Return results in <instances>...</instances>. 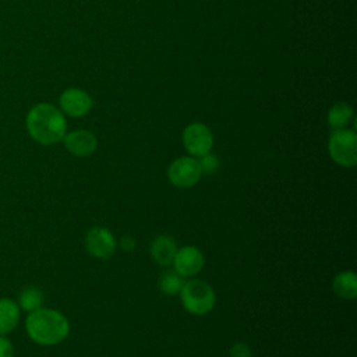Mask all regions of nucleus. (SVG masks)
I'll return each mask as SVG.
<instances>
[{
  "label": "nucleus",
  "mask_w": 357,
  "mask_h": 357,
  "mask_svg": "<svg viewBox=\"0 0 357 357\" xmlns=\"http://www.w3.org/2000/svg\"><path fill=\"white\" fill-rule=\"evenodd\" d=\"M230 357H251V349L243 342L234 343L229 350Z\"/></svg>",
  "instance_id": "a211bd4d"
},
{
  "label": "nucleus",
  "mask_w": 357,
  "mask_h": 357,
  "mask_svg": "<svg viewBox=\"0 0 357 357\" xmlns=\"http://www.w3.org/2000/svg\"><path fill=\"white\" fill-rule=\"evenodd\" d=\"M0 357H14V346L3 335H0Z\"/></svg>",
  "instance_id": "6ab92c4d"
},
{
  "label": "nucleus",
  "mask_w": 357,
  "mask_h": 357,
  "mask_svg": "<svg viewBox=\"0 0 357 357\" xmlns=\"http://www.w3.org/2000/svg\"><path fill=\"white\" fill-rule=\"evenodd\" d=\"M198 163H199V167H201V172L202 173H206V174H213L218 172L219 169V159L215 153L212 152H208L202 156H199L198 159Z\"/></svg>",
  "instance_id": "f3484780"
},
{
  "label": "nucleus",
  "mask_w": 357,
  "mask_h": 357,
  "mask_svg": "<svg viewBox=\"0 0 357 357\" xmlns=\"http://www.w3.org/2000/svg\"><path fill=\"white\" fill-rule=\"evenodd\" d=\"M149 251H151L152 259L156 264L162 266H169L173 262L174 254L177 251V245L172 236L160 234L152 241Z\"/></svg>",
  "instance_id": "9b49d317"
},
{
  "label": "nucleus",
  "mask_w": 357,
  "mask_h": 357,
  "mask_svg": "<svg viewBox=\"0 0 357 357\" xmlns=\"http://www.w3.org/2000/svg\"><path fill=\"white\" fill-rule=\"evenodd\" d=\"M25 329L29 339L39 346H56L70 333L68 319L57 310L40 307L28 314Z\"/></svg>",
  "instance_id": "f03ea898"
},
{
  "label": "nucleus",
  "mask_w": 357,
  "mask_h": 357,
  "mask_svg": "<svg viewBox=\"0 0 357 357\" xmlns=\"http://www.w3.org/2000/svg\"><path fill=\"white\" fill-rule=\"evenodd\" d=\"M181 139L185 151L195 158L211 152L213 146L212 131L202 123L188 124L181 134Z\"/></svg>",
  "instance_id": "423d86ee"
},
{
  "label": "nucleus",
  "mask_w": 357,
  "mask_h": 357,
  "mask_svg": "<svg viewBox=\"0 0 357 357\" xmlns=\"http://www.w3.org/2000/svg\"><path fill=\"white\" fill-rule=\"evenodd\" d=\"M84 245L85 251L93 258L107 259L114 254L117 248V241L109 229L95 226L86 231Z\"/></svg>",
  "instance_id": "0eeeda50"
},
{
  "label": "nucleus",
  "mask_w": 357,
  "mask_h": 357,
  "mask_svg": "<svg viewBox=\"0 0 357 357\" xmlns=\"http://www.w3.org/2000/svg\"><path fill=\"white\" fill-rule=\"evenodd\" d=\"M119 245H120V247H121L124 251L130 252V251H132V250L135 248L137 243H135V238H134L132 236H130V234H126V236H123V237L120 238V241H119Z\"/></svg>",
  "instance_id": "aec40b11"
},
{
  "label": "nucleus",
  "mask_w": 357,
  "mask_h": 357,
  "mask_svg": "<svg viewBox=\"0 0 357 357\" xmlns=\"http://www.w3.org/2000/svg\"><path fill=\"white\" fill-rule=\"evenodd\" d=\"M181 304L190 314L205 315L216 303V294L213 287L201 279H191L184 282L180 290Z\"/></svg>",
  "instance_id": "7ed1b4c3"
},
{
  "label": "nucleus",
  "mask_w": 357,
  "mask_h": 357,
  "mask_svg": "<svg viewBox=\"0 0 357 357\" xmlns=\"http://www.w3.org/2000/svg\"><path fill=\"white\" fill-rule=\"evenodd\" d=\"M45 303V294L39 287L35 286H26L20 291L18 296V307L20 310L25 312H32L40 307H43Z\"/></svg>",
  "instance_id": "2eb2a0df"
},
{
  "label": "nucleus",
  "mask_w": 357,
  "mask_h": 357,
  "mask_svg": "<svg viewBox=\"0 0 357 357\" xmlns=\"http://www.w3.org/2000/svg\"><path fill=\"white\" fill-rule=\"evenodd\" d=\"M353 116H354V110L349 103L336 102L335 105L331 106L326 120H328V124L331 128L342 130V128L347 127V124L350 123Z\"/></svg>",
  "instance_id": "4468645a"
},
{
  "label": "nucleus",
  "mask_w": 357,
  "mask_h": 357,
  "mask_svg": "<svg viewBox=\"0 0 357 357\" xmlns=\"http://www.w3.org/2000/svg\"><path fill=\"white\" fill-rule=\"evenodd\" d=\"M335 294L343 300H353L357 296V276L353 271L339 272L332 282Z\"/></svg>",
  "instance_id": "ddd939ff"
},
{
  "label": "nucleus",
  "mask_w": 357,
  "mask_h": 357,
  "mask_svg": "<svg viewBox=\"0 0 357 357\" xmlns=\"http://www.w3.org/2000/svg\"><path fill=\"white\" fill-rule=\"evenodd\" d=\"M66 149L74 156H89L98 148V139L95 134L89 130H74L66 132L63 138Z\"/></svg>",
  "instance_id": "9d476101"
},
{
  "label": "nucleus",
  "mask_w": 357,
  "mask_h": 357,
  "mask_svg": "<svg viewBox=\"0 0 357 357\" xmlns=\"http://www.w3.org/2000/svg\"><path fill=\"white\" fill-rule=\"evenodd\" d=\"M201 167L194 156H181L174 159L167 167V178L177 188L194 187L201 178Z\"/></svg>",
  "instance_id": "39448f33"
},
{
  "label": "nucleus",
  "mask_w": 357,
  "mask_h": 357,
  "mask_svg": "<svg viewBox=\"0 0 357 357\" xmlns=\"http://www.w3.org/2000/svg\"><path fill=\"white\" fill-rule=\"evenodd\" d=\"M183 284L184 278L178 275L174 269L163 272V275L159 279V290L167 296H176L177 293H180Z\"/></svg>",
  "instance_id": "dca6fc26"
},
{
  "label": "nucleus",
  "mask_w": 357,
  "mask_h": 357,
  "mask_svg": "<svg viewBox=\"0 0 357 357\" xmlns=\"http://www.w3.org/2000/svg\"><path fill=\"white\" fill-rule=\"evenodd\" d=\"M60 110L70 117H82L89 113L93 100L88 92L79 88H68L59 98Z\"/></svg>",
  "instance_id": "6e6552de"
},
{
  "label": "nucleus",
  "mask_w": 357,
  "mask_h": 357,
  "mask_svg": "<svg viewBox=\"0 0 357 357\" xmlns=\"http://www.w3.org/2000/svg\"><path fill=\"white\" fill-rule=\"evenodd\" d=\"M204 254L198 247L184 245L181 248H177L172 264L178 275H181L183 278H191L204 268Z\"/></svg>",
  "instance_id": "1a4fd4ad"
},
{
  "label": "nucleus",
  "mask_w": 357,
  "mask_h": 357,
  "mask_svg": "<svg viewBox=\"0 0 357 357\" xmlns=\"http://www.w3.org/2000/svg\"><path fill=\"white\" fill-rule=\"evenodd\" d=\"M25 126L31 138L40 145H53L63 141L67 131L64 113L47 102L38 103L28 112Z\"/></svg>",
  "instance_id": "f257e3e1"
},
{
  "label": "nucleus",
  "mask_w": 357,
  "mask_h": 357,
  "mask_svg": "<svg viewBox=\"0 0 357 357\" xmlns=\"http://www.w3.org/2000/svg\"><path fill=\"white\" fill-rule=\"evenodd\" d=\"M328 151L331 159L342 167H354L357 163V134L353 130H333Z\"/></svg>",
  "instance_id": "20e7f679"
},
{
  "label": "nucleus",
  "mask_w": 357,
  "mask_h": 357,
  "mask_svg": "<svg viewBox=\"0 0 357 357\" xmlns=\"http://www.w3.org/2000/svg\"><path fill=\"white\" fill-rule=\"evenodd\" d=\"M20 322V307L11 298H0V335L11 333Z\"/></svg>",
  "instance_id": "f8f14e48"
}]
</instances>
